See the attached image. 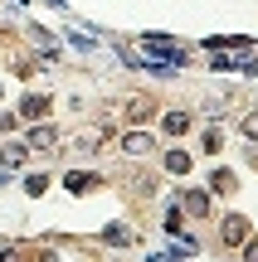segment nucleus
Instances as JSON below:
<instances>
[{
	"label": "nucleus",
	"instance_id": "ddd939ff",
	"mask_svg": "<svg viewBox=\"0 0 258 262\" xmlns=\"http://www.w3.org/2000/svg\"><path fill=\"white\" fill-rule=\"evenodd\" d=\"M25 189H29V194H34V199H39V194H44V189H49V180H44V175H29V180H25Z\"/></svg>",
	"mask_w": 258,
	"mask_h": 262
},
{
	"label": "nucleus",
	"instance_id": "39448f33",
	"mask_svg": "<svg viewBox=\"0 0 258 262\" xmlns=\"http://www.w3.org/2000/svg\"><path fill=\"white\" fill-rule=\"evenodd\" d=\"M103 243H112V248H127V243H132L127 224H107V228H103Z\"/></svg>",
	"mask_w": 258,
	"mask_h": 262
},
{
	"label": "nucleus",
	"instance_id": "20e7f679",
	"mask_svg": "<svg viewBox=\"0 0 258 262\" xmlns=\"http://www.w3.org/2000/svg\"><path fill=\"white\" fill-rule=\"evenodd\" d=\"M166 136H185V131H190V117H185V112H166Z\"/></svg>",
	"mask_w": 258,
	"mask_h": 262
},
{
	"label": "nucleus",
	"instance_id": "7ed1b4c3",
	"mask_svg": "<svg viewBox=\"0 0 258 262\" xmlns=\"http://www.w3.org/2000/svg\"><path fill=\"white\" fill-rule=\"evenodd\" d=\"M181 209H185V214H195V219L210 214V194H205V189H190V194H181Z\"/></svg>",
	"mask_w": 258,
	"mask_h": 262
},
{
	"label": "nucleus",
	"instance_id": "1a4fd4ad",
	"mask_svg": "<svg viewBox=\"0 0 258 262\" xmlns=\"http://www.w3.org/2000/svg\"><path fill=\"white\" fill-rule=\"evenodd\" d=\"M0 160H5V170H19V165H25V146H5Z\"/></svg>",
	"mask_w": 258,
	"mask_h": 262
},
{
	"label": "nucleus",
	"instance_id": "f8f14e48",
	"mask_svg": "<svg viewBox=\"0 0 258 262\" xmlns=\"http://www.w3.org/2000/svg\"><path fill=\"white\" fill-rule=\"evenodd\" d=\"M25 117H44V97H25V107H19Z\"/></svg>",
	"mask_w": 258,
	"mask_h": 262
},
{
	"label": "nucleus",
	"instance_id": "0eeeda50",
	"mask_svg": "<svg viewBox=\"0 0 258 262\" xmlns=\"http://www.w3.org/2000/svg\"><path fill=\"white\" fill-rule=\"evenodd\" d=\"M122 146H127V150H132V156H142V150H151V146H156V141H151V136H146V131H136V136H127V141H122Z\"/></svg>",
	"mask_w": 258,
	"mask_h": 262
},
{
	"label": "nucleus",
	"instance_id": "6e6552de",
	"mask_svg": "<svg viewBox=\"0 0 258 262\" xmlns=\"http://www.w3.org/2000/svg\"><path fill=\"white\" fill-rule=\"evenodd\" d=\"M166 170H171V175H185V170H190V156H185V150H171V156H166Z\"/></svg>",
	"mask_w": 258,
	"mask_h": 262
},
{
	"label": "nucleus",
	"instance_id": "9d476101",
	"mask_svg": "<svg viewBox=\"0 0 258 262\" xmlns=\"http://www.w3.org/2000/svg\"><path fill=\"white\" fill-rule=\"evenodd\" d=\"M29 146H54V131H49V126H34V131H29Z\"/></svg>",
	"mask_w": 258,
	"mask_h": 262
},
{
	"label": "nucleus",
	"instance_id": "f03ea898",
	"mask_svg": "<svg viewBox=\"0 0 258 262\" xmlns=\"http://www.w3.org/2000/svg\"><path fill=\"white\" fill-rule=\"evenodd\" d=\"M224 243L244 248V243H249V224H244V219H224Z\"/></svg>",
	"mask_w": 258,
	"mask_h": 262
},
{
	"label": "nucleus",
	"instance_id": "423d86ee",
	"mask_svg": "<svg viewBox=\"0 0 258 262\" xmlns=\"http://www.w3.org/2000/svg\"><path fill=\"white\" fill-rule=\"evenodd\" d=\"M64 185L73 189V194H83V189H93V185H97V175H78V170H73V175H64Z\"/></svg>",
	"mask_w": 258,
	"mask_h": 262
},
{
	"label": "nucleus",
	"instance_id": "f257e3e1",
	"mask_svg": "<svg viewBox=\"0 0 258 262\" xmlns=\"http://www.w3.org/2000/svg\"><path fill=\"white\" fill-rule=\"evenodd\" d=\"M142 49H146V58H166V63H175V68L185 63V49L175 44L171 34H142Z\"/></svg>",
	"mask_w": 258,
	"mask_h": 262
},
{
	"label": "nucleus",
	"instance_id": "4468645a",
	"mask_svg": "<svg viewBox=\"0 0 258 262\" xmlns=\"http://www.w3.org/2000/svg\"><path fill=\"white\" fill-rule=\"evenodd\" d=\"M15 122H19V117H10V112H0V131H15Z\"/></svg>",
	"mask_w": 258,
	"mask_h": 262
},
{
	"label": "nucleus",
	"instance_id": "2eb2a0df",
	"mask_svg": "<svg viewBox=\"0 0 258 262\" xmlns=\"http://www.w3.org/2000/svg\"><path fill=\"white\" fill-rule=\"evenodd\" d=\"M249 243H253V238H249ZM249 262H258V243H253V248H249Z\"/></svg>",
	"mask_w": 258,
	"mask_h": 262
},
{
	"label": "nucleus",
	"instance_id": "9b49d317",
	"mask_svg": "<svg viewBox=\"0 0 258 262\" xmlns=\"http://www.w3.org/2000/svg\"><path fill=\"white\" fill-rule=\"evenodd\" d=\"M127 117H151V102H146V97H132V102H127Z\"/></svg>",
	"mask_w": 258,
	"mask_h": 262
}]
</instances>
